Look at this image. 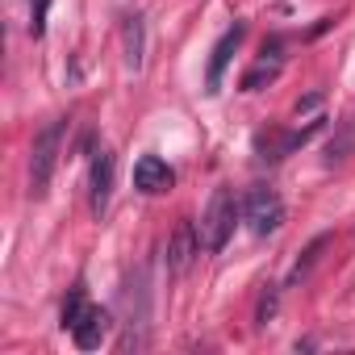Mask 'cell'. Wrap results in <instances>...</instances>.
<instances>
[{
  "label": "cell",
  "mask_w": 355,
  "mask_h": 355,
  "mask_svg": "<svg viewBox=\"0 0 355 355\" xmlns=\"http://www.w3.org/2000/svg\"><path fill=\"white\" fill-rule=\"evenodd\" d=\"M63 134H67V117H55L34 138V150H30V197L34 201H42L46 189H51V175H55V163H59V150H63Z\"/></svg>",
  "instance_id": "cell-1"
},
{
  "label": "cell",
  "mask_w": 355,
  "mask_h": 355,
  "mask_svg": "<svg viewBox=\"0 0 355 355\" xmlns=\"http://www.w3.org/2000/svg\"><path fill=\"white\" fill-rule=\"evenodd\" d=\"M234 218H239V205H234V193L230 189H214V197H209V205H205V214H201V247L209 251V255H218L226 243H230V234H234Z\"/></svg>",
  "instance_id": "cell-2"
},
{
  "label": "cell",
  "mask_w": 355,
  "mask_h": 355,
  "mask_svg": "<svg viewBox=\"0 0 355 355\" xmlns=\"http://www.w3.org/2000/svg\"><path fill=\"white\" fill-rule=\"evenodd\" d=\"M243 222L263 239V234H276L280 226H284V201L272 193V189H263V184H255L247 197H243Z\"/></svg>",
  "instance_id": "cell-3"
},
{
  "label": "cell",
  "mask_w": 355,
  "mask_h": 355,
  "mask_svg": "<svg viewBox=\"0 0 355 355\" xmlns=\"http://www.w3.org/2000/svg\"><path fill=\"white\" fill-rule=\"evenodd\" d=\"M113 175H117V155L109 146L92 150V167H88V205H92V218H105L109 214Z\"/></svg>",
  "instance_id": "cell-4"
},
{
  "label": "cell",
  "mask_w": 355,
  "mask_h": 355,
  "mask_svg": "<svg viewBox=\"0 0 355 355\" xmlns=\"http://www.w3.org/2000/svg\"><path fill=\"white\" fill-rule=\"evenodd\" d=\"M201 251H205V247H201V230L184 218L180 226L171 230V239H167V255H163V259H167V272H189Z\"/></svg>",
  "instance_id": "cell-5"
},
{
  "label": "cell",
  "mask_w": 355,
  "mask_h": 355,
  "mask_svg": "<svg viewBox=\"0 0 355 355\" xmlns=\"http://www.w3.org/2000/svg\"><path fill=\"white\" fill-rule=\"evenodd\" d=\"M171 184H175V171L159 155H142L134 163V189L142 197H163V193H171Z\"/></svg>",
  "instance_id": "cell-6"
},
{
  "label": "cell",
  "mask_w": 355,
  "mask_h": 355,
  "mask_svg": "<svg viewBox=\"0 0 355 355\" xmlns=\"http://www.w3.org/2000/svg\"><path fill=\"white\" fill-rule=\"evenodd\" d=\"M243 38H247V26H243V21L230 26V30L218 38V46H214V55H209V71H205V92H218V88H222V76H226L234 51L243 46Z\"/></svg>",
  "instance_id": "cell-7"
},
{
  "label": "cell",
  "mask_w": 355,
  "mask_h": 355,
  "mask_svg": "<svg viewBox=\"0 0 355 355\" xmlns=\"http://www.w3.org/2000/svg\"><path fill=\"white\" fill-rule=\"evenodd\" d=\"M121 55H125L130 71H142V63H146V21L138 13L121 17Z\"/></svg>",
  "instance_id": "cell-8"
},
{
  "label": "cell",
  "mask_w": 355,
  "mask_h": 355,
  "mask_svg": "<svg viewBox=\"0 0 355 355\" xmlns=\"http://www.w3.org/2000/svg\"><path fill=\"white\" fill-rule=\"evenodd\" d=\"M109 326H113V322H109V313H105V309H96V305H88V309H84V318L71 326L76 347H80V351H96V347L109 338Z\"/></svg>",
  "instance_id": "cell-9"
},
{
  "label": "cell",
  "mask_w": 355,
  "mask_h": 355,
  "mask_svg": "<svg viewBox=\"0 0 355 355\" xmlns=\"http://www.w3.org/2000/svg\"><path fill=\"white\" fill-rule=\"evenodd\" d=\"M280 76V38H272V42H263V59L243 76V92H259L263 84H272Z\"/></svg>",
  "instance_id": "cell-10"
},
{
  "label": "cell",
  "mask_w": 355,
  "mask_h": 355,
  "mask_svg": "<svg viewBox=\"0 0 355 355\" xmlns=\"http://www.w3.org/2000/svg\"><path fill=\"white\" fill-rule=\"evenodd\" d=\"M322 247H326V234H322V239H313V243L305 247V255L297 259V268H293V276H288V284H297V280H305V272H309V268L318 263V255H322Z\"/></svg>",
  "instance_id": "cell-11"
},
{
  "label": "cell",
  "mask_w": 355,
  "mask_h": 355,
  "mask_svg": "<svg viewBox=\"0 0 355 355\" xmlns=\"http://www.w3.org/2000/svg\"><path fill=\"white\" fill-rule=\"evenodd\" d=\"M84 309H88V305H84V288L76 284V288L67 293V301H63V330H71V326L84 318Z\"/></svg>",
  "instance_id": "cell-12"
},
{
  "label": "cell",
  "mask_w": 355,
  "mask_h": 355,
  "mask_svg": "<svg viewBox=\"0 0 355 355\" xmlns=\"http://www.w3.org/2000/svg\"><path fill=\"white\" fill-rule=\"evenodd\" d=\"M276 301H280V297H276V284H268L263 297H259V309H255V326H268V322L276 318Z\"/></svg>",
  "instance_id": "cell-13"
},
{
  "label": "cell",
  "mask_w": 355,
  "mask_h": 355,
  "mask_svg": "<svg viewBox=\"0 0 355 355\" xmlns=\"http://www.w3.org/2000/svg\"><path fill=\"white\" fill-rule=\"evenodd\" d=\"M46 9H51V0H30V34L34 38L46 34Z\"/></svg>",
  "instance_id": "cell-14"
}]
</instances>
